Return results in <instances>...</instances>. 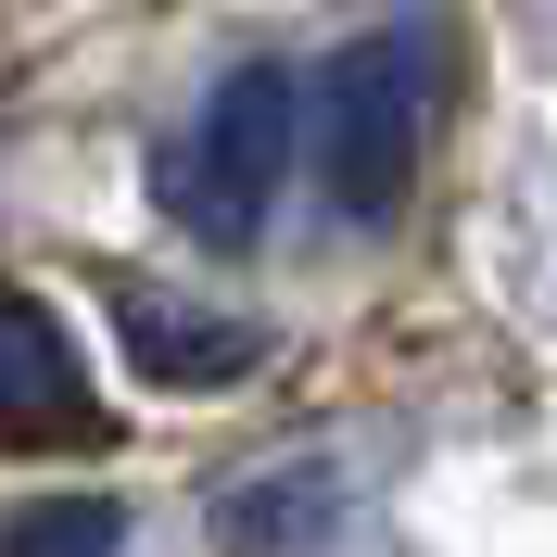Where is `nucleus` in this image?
<instances>
[{
	"label": "nucleus",
	"mask_w": 557,
	"mask_h": 557,
	"mask_svg": "<svg viewBox=\"0 0 557 557\" xmlns=\"http://www.w3.org/2000/svg\"><path fill=\"white\" fill-rule=\"evenodd\" d=\"M431 102H444V38L418 26V13L343 38V51L317 64V89H305L317 139H305V152H317V190H330L343 228H381V215L406 203L418 139H431Z\"/></svg>",
	"instance_id": "nucleus-1"
},
{
	"label": "nucleus",
	"mask_w": 557,
	"mask_h": 557,
	"mask_svg": "<svg viewBox=\"0 0 557 557\" xmlns=\"http://www.w3.org/2000/svg\"><path fill=\"white\" fill-rule=\"evenodd\" d=\"M292 114H305L292 64H228L215 102L152 152V203H165L203 253H242L253 228H267L278 177H292Z\"/></svg>",
	"instance_id": "nucleus-2"
},
{
	"label": "nucleus",
	"mask_w": 557,
	"mask_h": 557,
	"mask_svg": "<svg viewBox=\"0 0 557 557\" xmlns=\"http://www.w3.org/2000/svg\"><path fill=\"white\" fill-rule=\"evenodd\" d=\"M102 444V393H89V355L64 343V317L0 278V456H76Z\"/></svg>",
	"instance_id": "nucleus-3"
},
{
	"label": "nucleus",
	"mask_w": 557,
	"mask_h": 557,
	"mask_svg": "<svg viewBox=\"0 0 557 557\" xmlns=\"http://www.w3.org/2000/svg\"><path fill=\"white\" fill-rule=\"evenodd\" d=\"M102 305H114L127 368L165 381V393H228V381H253V355H267L253 317H203V305H177V292H152V278H102Z\"/></svg>",
	"instance_id": "nucleus-4"
},
{
	"label": "nucleus",
	"mask_w": 557,
	"mask_h": 557,
	"mask_svg": "<svg viewBox=\"0 0 557 557\" xmlns=\"http://www.w3.org/2000/svg\"><path fill=\"white\" fill-rule=\"evenodd\" d=\"M127 545V507L114 494H51V507H13L0 520V557H114Z\"/></svg>",
	"instance_id": "nucleus-5"
},
{
	"label": "nucleus",
	"mask_w": 557,
	"mask_h": 557,
	"mask_svg": "<svg viewBox=\"0 0 557 557\" xmlns=\"http://www.w3.org/2000/svg\"><path fill=\"white\" fill-rule=\"evenodd\" d=\"M330 507H343V494L317 482H292V469H278V482H253V494H228V532H242L253 557H292V545H317V532H330Z\"/></svg>",
	"instance_id": "nucleus-6"
}]
</instances>
